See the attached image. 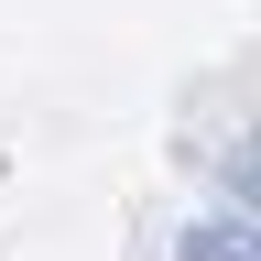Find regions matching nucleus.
Instances as JSON below:
<instances>
[{
  "label": "nucleus",
  "mask_w": 261,
  "mask_h": 261,
  "mask_svg": "<svg viewBox=\"0 0 261 261\" xmlns=\"http://www.w3.org/2000/svg\"><path fill=\"white\" fill-rule=\"evenodd\" d=\"M174 261H261V218H196L174 240Z\"/></svg>",
  "instance_id": "obj_1"
},
{
  "label": "nucleus",
  "mask_w": 261,
  "mask_h": 261,
  "mask_svg": "<svg viewBox=\"0 0 261 261\" xmlns=\"http://www.w3.org/2000/svg\"><path fill=\"white\" fill-rule=\"evenodd\" d=\"M228 185H240V196H250V218H261V142H240V152H228Z\"/></svg>",
  "instance_id": "obj_2"
}]
</instances>
